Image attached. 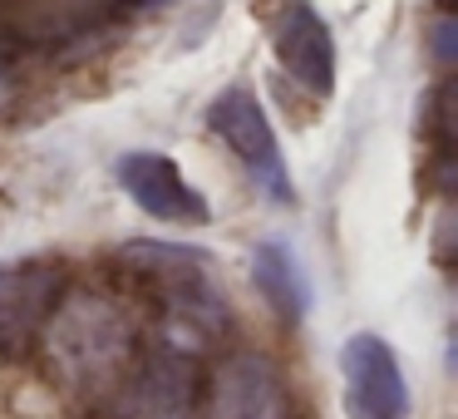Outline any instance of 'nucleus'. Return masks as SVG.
Listing matches in <instances>:
<instances>
[{"label": "nucleus", "mask_w": 458, "mask_h": 419, "mask_svg": "<svg viewBox=\"0 0 458 419\" xmlns=\"http://www.w3.org/2000/svg\"><path fill=\"white\" fill-rule=\"evenodd\" d=\"M208 129L227 143L232 158L251 173V183H257L267 198H276V202L296 198L286 158H281V143H276V133H271V119L247 84H232V90H222L217 99L208 104Z\"/></svg>", "instance_id": "7ed1b4c3"}, {"label": "nucleus", "mask_w": 458, "mask_h": 419, "mask_svg": "<svg viewBox=\"0 0 458 419\" xmlns=\"http://www.w3.org/2000/svg\"><path fill=\"white\" fill-rule=\"evenodd\" d=\"M202 419H286V380L257 350H237L217 365Z\"/></svg>", "instance_id": "0eeeda50"}, {"label": "nucleus", "mask_w": 458, "mask_h": 419, "mask_svg": "<svg viewBox=\"0 0 458 419\" xmlns=\"http://www.w3.org/2000/svg\"><path fill=\"white\" fill-rule=\"evenodd\" d=\"M123 261L153 286V301H158V346L198 355L227 326V291H222L208 252L173 247V242H129Z\"/></svg>", "instance_id": "f257e3e1"}, {"label": "nucleus", "mask_w": 458, "mask_h": 419, "mask_svg": "<svg viewBox=\"0 0 458 419\" xmlns=\"http://www.w3.org/2000/svg\"><path fill=\"white\" fill-rule=\"evenodd\" d=\"M119 183H123V192L158 222L202 227V222L212 218L208 198L182 178V168L168 153H129V158H119Z\"/></svg>", "instance_id": "1a4fd4ad"}, {"label": "nucleus", "mask_w": 458, "mask_h": 419, "mask_svg": "<svg viewBox=\"0 0 458 419\" xmlns=\"http://www.w3.org/2000/svg\"><path fill=\"white\" fill-rule=\"evenodd\" d=\"M251 277H257L261 296L281 311L286 321H301L306 316V286H301V271H296V257H291L286 242H261L251 252Z\"/></svg>", "instance_id": "9d476101"}, {"label": "nucleus", "mask_w": 458, "mask_h": 419, "mask_svg": "<svg viewBox=\"0 0 458 419\" xmlns=\"http://www.w3.org/2000/svg\"><path fill=\"white\" fill-rule=\"evenodd\" d=\"M109 395H114V419H188L192 395H198L192 355L158 346L139 370H123V380Z\"/></svg>", "instance_id": "39448f33"}, {"label": "nucleus", "mask_w": 458, "mask_h": 419, "mask_svg": "<svg viewBox=\"0 0 458 419\" xmlns=\"http://www.w3.org/2000/svg\"><path fill=\"white\" fill-rule=\"evenodd\" d=\"M64 296V271L55 261H15L0 267V355L21 350L45 330Z\"/></svg>", "instance_id": "6e6552de"}, {"label": "nucleus", "mask_w": 458, "mask_h": 419, "mask_svg": "<svg viewBox=\"0 0 458 419\" xmlns=\"http://www.w3.org/2000/svg\"><path fill=\"white\" fill-rule=\"evenodd\" d=\"M21 60H25V45L11 30H0V114L11 109L15 94H21Z\"/></svg>", "instance_id": "9b49d317"}, {"label": "nucleus", "mask_w": 458, "mask_h": 419, "mask_svg": "<svg viewBox=\"0 0 458 419\" xmlns=\"http://www.w3.org/2000/svg\"><path fill=\"white\" fill-rule=\"evenodd\" d=\"M50 346L60 370L80 389H114L123 370L133 365V321L109 296H74L70 306H55Z\"/></svg>", "instance_id": "f03ea898"}, {"label": "nucleus", "mask_w": 458, "mask_h": 419, "mask_svg": "<svg viewBox=\"0 0 458 419\" xmlns=\"http://www.w3.org/2000/svg\"><path fill=\"white\" fill-rule=\"evenodd\" d=\"M271 50H276L281 70L316 99L335 90V40H330V25L320 21L310 0H286L271 15Z\"/></svg>", "instance_id": "423d86ee"}, {"label": "nucleus", "mask_w": 458, "mask_h": 419, "mask_svg": "<svg viewBox=\"0 0 458 419\" xmlns=\"http://www.w3.org/2000/svg\"><path fill=\"white\" fill-rule=\"evenodd\" d=\"M340 380H345L350 419H409V385L389 340L369 330L350 336L340 346Z\"/></svg>", "instance_id": "20e7f679"}]
</instances>
